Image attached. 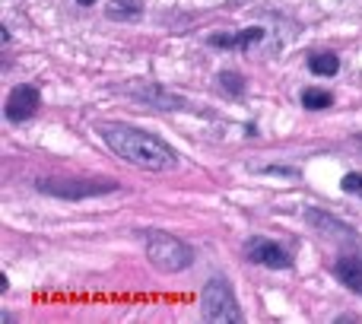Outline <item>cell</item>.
Segmentation results:
<instances>
[{
	"mask_svg": "<svg viewBox=\"0 0 362 324\" xmlns=\"http://www.w3.org/2000/svg\"><path fill=\"white\" fill-rule=\"evenodd\" d=\"M102 140L112 146V153H118L121 159H127L131 166L150 168V172H165V168L178 166V153L169 144H163L159 137L146 131H137L131 125H102L99 127Z\"/></svg>",
	"mask_w": 362,
	"mask_h": 324,
	"instance_id": "1",
	"label": "cell"
},
{
	"mask_svg": "<svg viewBox=\"0 0 362 324\" xmlns=\"http://www.w3.org/2000/svg\"><path fill=\"white\" fill-rule=\"evenodd\" d=\"M144 245H146V258H150L159 270H169V274L191 267V261H194L191 245H185L181 238L172 236V232L144 229Z\"/></svg>",
	"mask_w": 362,
	"mask_h": 324,
	"instance_id": "2",
	"label": "cell"
},
{
	"mask_svg": "<svg viewBox=\"0 0 362 324\" xmlns=\"http://www.w3.org/2000/svg\"><path fill=\"white\" fill-rule=\"evenodd\" d=\"M200 315L206 321H242V308L235 302L232 287L223 277H213L204 287V299H200Z\"/></svg>",
	"mask_w": 362,
	"mask_h": 324,
	"instance_id": "3",
	"label": "cell"
},
{
	"mask_svg": "<svg viewBox=\"0 0 362 324\" xmlns=\"http://www.w3.org/2000/svg\"><path fill=\"white\" fill-rule=\"evenodd\" d=\"M115 181H102V178H42L38 191L54 194V197H67V200H80V197H95V194H108L115 191Z\"/></svg>",
	"mask_w": 362,
	"mask_h": 324,
	"instance_id": "4",
	"label": "cell"
},
{
	"mask_svg": "<svg viewBox=\"0 0 362 324\" xmlns=\"http://www.w3.org/2000/svg\"><path fill=\"white\" fill-rule=\"evenodd\" d=\"M245 255H248L251 261L264 264V267H289V264H293L289 251L276 242H267V238H248V242H245Z\"/></svg>",
	"mask_w": 362,
	"mask_h": 324,
	"instance_id": "5",
	"label": "cell"
},
{
	"mask_svg": "<svg viewBox=\"0 0 362 324\" xmlns=\"http://www.w3.org/2000/svg\"><path fill=\"white\" fill-rule=\"evenodd\" d=\"M38 89L35 86H16L6 99V118L10 121H25L38 112Z\"/></svg>",
	"mask_w": 362,
	"mask_h": 324,
	"instance_id": "6",
	"label": "cell"
},
{
	"mask_svg": "<svg viewBox=\"0 0 362 324\" xmlns=\"http://www.w3.org/2000/svg\"><path fill=\"white\" fill-rule=\"evenodd\" d=\"M264 32L261 29H245V32H223V35H210V45L216 48H232V51H245L255 42H261Z\"/></svg>",
	"mask_w": 362,
	"mask_h": 324,
	"instance_id": "7",
	"label": "cell"
},
{
	"mask_svg": "<svg viewBox=\"0 0 362 324\" xmlns=\"http://www.w3.org/2000/svg\"><path fill=\"white\" fill-rule=\"evenodd\" d=\"M334 274H337V280L344 283L346 289L362 296V258H340V261L334 264Z\"/></svg>",
	"mask_w": 362,
	"mask_h": 324,
	"instance_id": "8",
	"label": "cell"
},
{
	"mask_svg": "<svg viewBox=\"0 0 362 324\" xmlns=\"http://www.w3.org/2000/svg\"><path fill=\"white\" fill-rule=\"evenodd\" d=\"M305 219L308 223H315L321 232H327V236H340V238H356V232L350 229V226H344L340 219H331V216H325V213H318V210H305Z\"/></svg>",
	"mask_w": 362,
	"mask_h": 324,
	"instance_id": "9",
	"label": "cell"
},
{
	"mask_svg": "<svg viewBox=\"0 0 362 324\" xmlns=\"http://www.w3.org/2000/svg\"><path fill=\"white\" fill-rule=\"evenodd\" d=\"M308 67H312V74H318V76H334L340 70V61H337V54H331V51H321V54L308 57Z\"/></svg>",
	"mask_w": 362,
	"mask_h": 324,
	"instance_id": "10",
	"label": "cell"
},
{
	"mask_svg": "<svg viewBox=\"0 0 362 324\" xmlns=\"http://www.w3.org/2000/svg\"><path fill=\"white\" fill-rule=\"evenodd\" d=\"M334 102V96L327 93V89H305L302 93V105L312 108V112H318V108H327Z\"/></svg>",
	"mask_w": 362,
	"mask_h": 324,
	"instance_id": "11",
	"label": "cell"
},
{
	"mask_svg": "<svg viewBox=\"0 0 362 324\" xmlns=\"http://www.w3.org/2000/svg\"><path fill=\"white\" fill-rule=\"evenodd\" d=\"M340 187H344L346 194H356V197H362V175L356 172H350L344 181H340Z\"/></svg>",
	"mask_w": 362,
	"mask_h": 324,
	"instance_id": "12",
	"label": "cell"
},
{
	"mask_svg": "<svg viewBox=\"0 0 362 324\" xmlns=\"http://www.w3.org/2000/svg\"><path fill=\"white\" fill-rule=\"evenodd\" d=\"M223 86H226V89L232 86V93H238V89H242V83L235 80V74H223Z\"/></svg>",
	"mask_w": 362,
	"mask_h": 324,
	"instance_id": "13",
	"label": "cell"
},
{
	"mask_svg": "<svg viewBox=\"0 0 362 324\" xmlns=\"http://www.w3.org/2000/svg\"><path fill=\"white\" fill-rule=\"evenodd\" d=\"M80 4H83V6H89V4H95V0H80Z\"/></svg>",
	"mask_w": 362,
	"mask_h": 324,
	"instance_id": "14",
	"label": "cell"
}]
</instances>
